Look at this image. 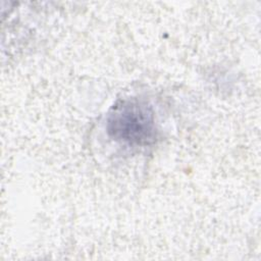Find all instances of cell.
Wrapping results in <instances>:
<instances>
[{
    "mask_svg": "<svg viewBox=\"0 0 261 261\" xmlns=\"http://www.w3.org/2000/svg\"><path fill=\"white\" fill-rule=\"evenodd\" d=\"M106 129L113 140L129 145H150L157 136L151 106L138 100H124L115 105L108 115Z\"/></svg>",
    "mask_w": 261,
    "mask_h": 261,
    "instance_id": "cell-1",
    "label": "cell"
}]
</instances>
